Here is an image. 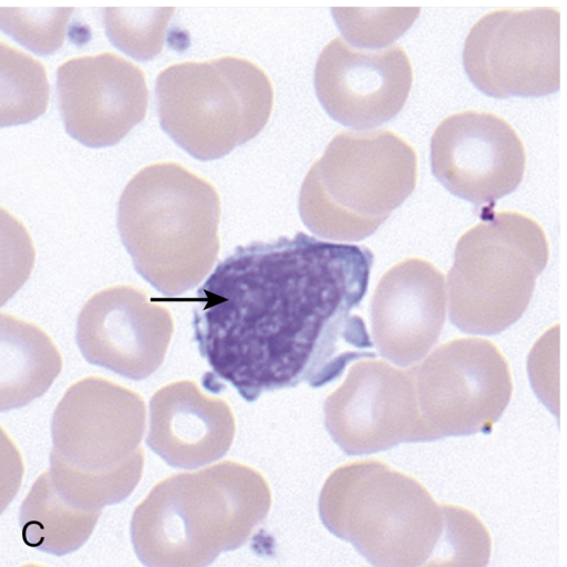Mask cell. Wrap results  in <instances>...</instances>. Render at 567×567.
I'll return each mask as SVG.
<instances>
[{
  "label": "cell",
  "mask_w": 567,
  "mask_h": 567,
  "mask_svg": "<svg viewBox=\"0 0 567 567\" xmlns=\"http://www.w3.org/2000/svg\"><path fill=\"white\" fill-rule=\"evenodd\" d=\"M372 251L297 233L221 260L197 291L194 338L215 377L247 401L300 383L321 386L375 357L354 311Z\"/></svg>",
  "instance_id": "6da1fadb"
},
{
  "label": "cell",
  "mask_w": 567,
  "mask_h": 567,
  "mask_svg": "<svg viewBox=\"0 0 567 567\" xmlns=\"http://www.w3.org/2000/svg\"><path fill=\"white\" fill-rule=\"evenodd\" d=\"M271 491L256 468L235 461L174 473L135 507L130 525L150 567H203L241 547L265 520Z\"/></svg>",
  "instance_id": "7a4b0ae2"
},
{
  "label": "cell",
  "mask_w": 567,
  "mask_h": 567,
  "mask_svg": "<svg viewBox=\"0 0 567 567\" xmlns=\"http://www.w3.org/2000/svg\"><path fill=\"white\" fill-rule=\"evenodd\" d=\"M220 198L175 162L140 169L118 202L117 227L135 270L164 296L195 288L219 251Z\"/></svg>",
  "instance_id": "3957f363"
},
{
  "label": "cell",
  "mask_w": 567,
  "mask_h": 567,
  "mask_svg": "<svg viewBox=\"0 0 567 567\" xmlns=\"http://www.w3.org/2000/svg\"><path fill=\"white\" fill-rule=\"evenodd\" d=\"M326 528L379 567L449 566L447 505L379 460L337 467L318 502Z\"/></svg>",
  "instance_id": "277c9868"
},
{
  "label": "cell",
  "mask_w": 567,
  "mask_h": 567,
  "mask_svg": "<svg viewBox=\"0 0 567 567\" xmlns=\"http://www.w3.org/2000/svg\"><path fill=\"white\" fill-rule=\"evenodd\" d=\"M145 419L132 389L96 375L71 384L51 420L48 471L59 491L93 509L124 501L143 474Z\"/></svg>",
  "instance_id": "5b68a950"
},
{
  "label": "cell",
  "mask_w": 567,
  "mask_h": 567,
  "mask_svg": "<svg viewBox=\"0 0 567 567\" xmlns=\"http://www.w3.org/2000/svg\"><path fill=\"white\" fill-rule=\"evenodd\" d=\"M416 179V153L394 132L342 131L305 177L299 214L315 235L359 241L412 194Z\"/></svg>",
  "instance_id": "8992f818"
},
{
  "label": "cell",
  "mask_w": 567,
  "mask_h": 567,
  "mask_svg": "<svg viewBox=\"0 0 567 567\" xmlns=\"http://www.w3.org/2000/svg\"><path fill=\"white\" fill-rule=\"evenodd\" d=\"M155 100L162 130L190 156L212 161L266 126L274 89L256 63L226 55L165 68L156 79Z\"/></svg>",
  "instance_id": "52a82bcc"
},
{
  "label": "cell",
  "mask_w": 567,
  "mask_h": 567,
  "mask_svg": "<svg viewBox=\"0 0 567 567\" xmlns=\"http://www.w3.org/2000/svg\"><path fill=\"white\" fill-rule=\"evenodd\" d=\"M548 257L545 233L525 215L497 213L468 229L447 275L451 322L483 336L511 327L526 311Z\"/></svg>",
  "instance_id": "ba28073f"
},
{
  "label": "cell",
  "mask_w": 567,
  "mask_h": 567,
  "mask_svg": "<svg viewBox=\"0 0 567 567\" xmlns=\"http://www.w3.org/2000/svg\"><path fill=\"white\" fill-rule=\"evenodd\" d=\"M410 370L427 441L489 433L513 393L506 359L481 338L445 342Z\"/></svg>",
  "instance_id": "9c48e42d"
},
{
  "label": "cell",
  "mask_w": 567,
  "mask_h": 567,
  "mask_svg": "<svg viewBox=\"0 0 567 567\" xmlns=\"http://www.w3.org/2000/svg\"><path fill=\"white\" fill-rule=\"evenodd\" d=\"M463 66L483 94L540 97L560 89V13L556 8L499 9L470 30Z\"/></svg>",
  "instance_id": "30bf717a"
},
{
  "label": "cell",
  "mask_w": 567,
  "mask_h": 567,
  "mask_svg": "<svg viewBox=\"0 0 567 567\" xmlns=\"http://www.w3.org/2000/svg\"><path fill=\"white\" fill-rule=\"evenodd\" d=\"M324 424L348 455H364L401 443L429 442L410 368L371 358L353 363L324 401Z\"/></svg>",
  "instance_id": "8fae6325"
},
{
  "label": "cell",
  "mask_w": 567,
  "mask_h": 567,
  "mask_svg": "<svg viewBox=\"0 0 567 567\" xmlns=\"http://www.w3.org/2000/svg\"><path fill=\"white\" fill-rule=\"evenodd\" d=\"M430 159L434 176L450 193L483 206L519 186L526 155L505 120L489 112L463 111L439 124Z\"/></svg>",
  "instance_id": "7c38bea8"
},
{
  "label": "cell",
  "mask_w": 567,
  "mask_h": 567,
  "mask_svg": "<svg viewBox=\"0 0 567 567\" xmlns=\"http://www.w3.org/2000/svg\"><path fill=\"white\" fill-rule=\"evenodd\" d=\"M174 332L171 311L131 285L94 293L82 307L75 339L84 359L143 380L164 362Z\"/></svg>",
  "instance_id": "4fadbf2b"
},
{
  "label": "cell",
  "mask_w": 567,
  "mask_h": 567,
  "mask_svg": "<svg viewBox=\"0 0 567 567\" xmlns=\"http://www.w3.org/2000/svg\"><path fill=\"white\" fill-rule=\"evenodd\" d=\"M56 94L66 133L91 148L118 143L144 120L148 106L143 70L112 52L60 64Z\"/></svg>",
  "instance_id": "5bb4252c"
},
{
  "label": "cell",
  "mask_w": 567,
  "mask_h": 567,
  "mask_svg": "<svg viewBox=\"0 0 567 567\" xmlns=\"http://www.w3.org/2000/svg\"><path fill=\"white\" fill-rule=\"evenodd\" d=\"M412 82V66L401 47L364 52L340 37L323 48L315 68L320 104L334 121L355 130L373 128L396 116Z\"/></svg>",
  "instance_id": "9a60e30c"
},
{
  "label": "cell",
  "mask_w": 567,
  "mask_h": 567,
  "mask_svg": "<svg viewBox=\"0 0 567 567\" xmlns=\"http://www.w3.org/2000/svg\"><path fill=\"white\" fill-rule=\"evenodd\" d=\"M443 274L430 261L405 258L380 279L371 300V330L381 357L399 367L420 362L444 326Z\"/></svg>",
  "instance_id": "2e32d148"
},
{
  "label": "cell",
  "mask_w": 567,
  "mask_h": 567,
  "mask_svg": "<svg viewBox=\"0 0 567 567\" xmlns=\"http://www.w3.org/2000/svg\"><path fill=\"white\" fill-rule=\"evenodd\" d=\"M235 433L230 405L193 380L167 383L150 400L146 444L172 467L194 470L219 460Z\"/></svg>",
  "instance_id": "e0dca14e"
},
{
  "label": "cell",
  "mask_w": 567,
  "mask_h": 567,
  "mask_svg": "<svg viewBox=\"0 0 567 567\" xmlns=\"http://www.w3.org/2000/svg\"><path fill=\"white\" fill-rule=\"evenodd\" d=\"M61 352L37 324L0 316V410L22 408L44 394L62 370Z\"/></svg>",
  "instance_id": "ac0fdd59"
},
{
  "label": "cell",
  "mask_w": 567,
  "mask_h": 567,
  "mask_svg": "<svg viewBox=\"0 0 567 567\" xmlns=\"http://www.w3.org/2000/svg\"><path fill=\"white\" fill-rule=\"evenodd\" d=\"M101 514V509L78 505L63 495L47 470L21 503V536L29 547L63 556L78 550L90 538Z\"/></svg>",
  "instance_id": "d6986e66"
},
{
  "label": "cell",
  "mask_w": 567,
  "mask_h": 567,
  "mask_svg": "<svg viewBox=\"0 0 567 567\" xmlns=\"http://www.w3.org/2000/svg\"><path fill=\"white\" fill-rule=\"evenodd\" d=\"M1 126L28 123L47 110L49 82L44 65L1 42Z\"/></svg>",
  "instance_id": "ffe728a7"
},
{
  "label": "cell",
  "mask_w": 567,
  "mask_h": 567,
  "mask_svg": "<svg viewBox=\"0 0 567 567\" xmlns=\"http://www.w3.org/2000/svg\"><path fill=\"white\" fill-rule=\"evenodd\" d=\"M175 8H106L103 22L110 41L127 55L147 61L163 50Z\"/></svg>",
  "instance_id": "44dd1931"
},
{
  "label": "cell",
  "mask_w": 567,
  "mask_h": 567,
  "mask_svg": "<svg viewBox=\"0 0 567 567\" xmlns=\"http://www.w3.org/2000/svg\"><path fill=\"white\" fill-rule=\"evenodd\" d=\"M420 11V8H331L343 37L353 45L365 49H379L395 41Z\"/></svg>",
  "instance_id": "7402d4cb"
},
{
  "label": "cell",
  "mask_w": 567,
  "mask_h": 567,
  "mask_svg": "<svg viewBox=\"0 0 567 567\" xmlns=\"http://www.w3.org/2000/svg\"><path fill=\"white\" fill-rule=\"evenodd\" d=\"M73 8L50 10L1 9V28L17 42L44 55L54 53L65 37Z\"/></svg>",
  "instance_id": "603a6c76"
}]
</instances>
